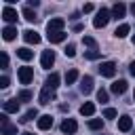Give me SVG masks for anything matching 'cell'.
Instances as JSON below:
<instances>
[{"mask_svg": "<svg viewBox=\"0 0 135 135\" xmlns=\"http://www.w3.org/2000/svg\"><path fill=\"white\" fill-rule=\"evenodd\" d=\"M110 19H112V13H110L108 8H103V6H101V8L97 11V15H95V19H93V25H95L97 30H99V27H105Z\"/></svg>", "mask_w": 135, "mask_h": 135, "instance_id": "cell-1", "label": "cell"}, {"mask_svg": "<svg viewBox=\"0 0 135 135\" xmlns=\"http://www.w3.org/2000/svg\"><path fill=\"white\" fill-rule=\"evenodd\" d=\"M0 135H17V124H13L6 114H0Z\"/></svg>", "mask_w": 135, "mask_h": 135, "instance_id": "cell-2", "label": "cell"}, {"mask_svg": "<svg viewBox=\"0 0 135 135\" xmlns=\"http://www.w3.org/2000/svg\"><path fill=\"white\" fill-rule=\"evenodd\" d=\"M17 78H19V82H21V84H30V82L34 80V70H32L30 65H23V68H19Z\"/></svg>", "mask_w": 135, "mask_h": 135, "instance_id": "cell-3", "label": "cell"}, {"mask_svg": "<svg viewBox=\"0 0 135 135\" xmlns=\"http://www.w3.org/2000/svg\"><path fill=\"white\" fill-rule=\"evenodd\" d=\"M97 70H99V74H101V76L112 78V76L116 74V63H114V61H103V63H101Z\"/></svg>", "mask_w": 135, "mask_h": 135, "instance_id": "cell-4", "label": "cell"}, {"mask_svg": "<svg viewBox=\"0 0 135 135\" xmlns=\"http://www.w3.org/2000/svg\"><path fill=\"white\" fill-rule=\"evenodd\" d=\"M63 25H65V21H63L61 17H55V19H51V21L46 23V32H49V34H53V32H63Z\"/></svg>", "mask_w": 135, "mask_h": 135, "instance_id": "cell-5", "label": "cell"}, {"mask_svg": "<svg viewBox=\"0 0 135 135\" xmlns=\"http://www.w3.org/2000/svg\"><path fill=\"white\" fill-rule=\"evenodd\" d=\"M61 131H63L65 135H74V133L78 131V122H76L74 118H65V120L61 122Z\"/></svg>", "mask_w": 135, "mask_h": 135, "instance_id": "cell-6", "label": "cell"}, {"mask_svg": "<svg viewBox=\"0 0 135 135\" xmlns=\"http://www.w3.org/2000/svg\"><path fill=\"white\" fill-rule=\"evenodd\" d=\"M53 63H55V53H53V51H44L42 57H40V65H42L44 70H49Z\"/></svg>", "mask_w": 135, "mask_h": 135, "instance_id": "cell-7", "label": "cell"}, {"mask_svg": "<svg viewBox=\"0 0 135 135\" xmlns=\"http://www.w3.org/2000/svg\"><path fill=\"white\" fill-rule=\"evenodd\" d=\"M91 91H93V76H82L80 78V93L89 95Z\"/></svg>", "mask_w": 135, "mask_h": 135, "instance_id": "cell-8", "label": "cell"}, {"mask_svg": "<svg viewBox=\"0 0 135 135\" xmlns=\"http://www.w3.org/2000/svg\"><path fill=\"white\" fill-rule=\"evenodd\" d=\"M2 19H4L6 23H15V21H17V11L6 4V6L2 8Z\"/></svg>", "mask_w": 135, "mask_h": 135, "instance_id": "cell-9", "label": "cell"}, {"mask_svg": "<svg viewBox=\"0 0 135 135\" xmlns=\"http://www.w3.org/2000/svg\"><path fill=\"white\" fill-rule=\"evenodd\" d=\"M131 129H133V120H131V116H120V118H118V131L129 133Z\"/></svg>", "mask_w": 135, "mask_h": 135, "instance_id": "cell-10", "label": "cell"}, {"mask_svg": "<svg viewBox=\"0 0 135 135\" xmlns=\"http://www.w3.org/2000/svg\"><path fill=\"white\" fill-rule=\"evenodd\" d=\"M110 13H112V19H122V17H124V13H127V6H124L122 2H116V4L112 6V11H110Z\"/></svg>", "mask_w": 135, "mask_h": 135, "instance_id": "cell-11", "label": "cell"}, {"mask_svg": "<svg viewBox=\"0 0 135 135\" xmlns=\"http://www.w3.org/2000/svg\"><path fill=\"white\" fill-rule=\"evenodd\" d=\"M23 40H25L27 44H38V42H40V34L34 32V30H25V32H23Z\"/></svg>", "mask_w": 135, "mask_h": 135, "instance_id": "cell-12", "label": "cell"}, {"mask_svg": "<svg viewBox=\"0 0 135 135\" xmlns=\"http://www.w3.org/2000/svg\"><path fill=\"white\" fill-rule=\"evenodd\" d=\"M110 91H112L114 95H122V93L127 91V80H114L112 86H110Z\"/></svg>", "mask_w": 135, "mask_h": 135, "instance_id": "cell-13", "label": "cell"}, {"mask_svg": "<svg viewBox=\"0 0 135 135\" xmlns=\"http://www.w3.org/2000/svg\"><path fill=\"white\" fill-rule=\"evenodd\" d=\"M53 99H55V91H51V89H46V86H44V89L40 91V103H42V105H46V103H51Z\"/></svg>", "mask_w": 135, "mask_h": 135, "instance_id": "cell-14", "label": "cell"}, {"mask_svg": "<svg viewBox=\"0 0 135 135\" xmlns=\"http://www.w3.org/2000/svg\"><path fill=\"white\" fill-rule=\"evenodd\" d=\"M2 110H4V114L17 112V110H19V99H17V97H15V99H6V101L2 103Z\"/></svg>", "mask_w": 135, "mask_h": 135, "instance_id": "cell-15", "label": "cell"}, {"mask_svg": "<svg viewBox=\"0 0 135 135\" xmlns=\"http://www.w3.org/2000/svg\"><path fill=\"white\" fill-rule=\"evenodd\" d=\"M51 127H53V116H51V114H44V116L38 118V129H40V131H46V129H51Z\"/></svg>", "mask_w": 135, "mask_h": 135, "instance_id": "cell-16", "label": "cell"}, {"mask_svg": "<svg viewBox=\"0 0 135 135\" xmlns=\"http://www.w3.org/2000/svg\"><path fill=\"white\" fill-rule=\"evenodd\" d=\"M46 38H49L51 44H59V42H63L68 38V34L65 32H53V34H46Z\"/></svg>", "mask_w": 135, "mask_h": 135, "instance_id": "cell-17", "label": "cell"}, {"mask_svg": "<svg viewBox=\"0 0 135 135\" xmlns=\"http://www.w3.org/2000/svg\"><path fill=\"white\" fill-rule=\"evenodd\" d=\"M44 86L46 89H51V91H55L57 86H59V74H49V78H46V82H44Z\"/></svg>", "mask_w": 135, "mask_h": 135, "instance_id": "cell-18", "label": "cell"}, {"mask_svg": "<svg viewBox=\"0 0 135 135\" xmlns=\"http://www.w3.org/2000/svg\"><path fill=\"white\" fill-rule=\"evenodd\" d=\"M15 36H17V27H13V25H6V27L2 30V38H4L6 42L15 40Z\"/></svg>", "mask_w": 135, "mask_h": 135, "instance_id": "cell-19", "label": "cell"}, {"mask_svg": "<svg viewBox=\"0 0 135 135\" xmlns=\"http://www.w3.org/2000/svg\"><path fill=\"white\" fill-rule=\"evenodd\" d=\"M80 114H82V116H93V114H95V103H93V101L82 103V105H80Z\"/></svg>", "mask_w": 135, "mask_h": 135, "instance_id": "cell-20", "label": "cell"}, {"mask_svg": "<svg viewBox=\"0 0 135 135\" xmlns=\"http://www.w3.org/2000/svg\"><path fill=\"white\" fill-rule=\"evenodd\" d=\"M17 57H19V59H23V61H30V59L34 57V53H32L27 46H21V49H17Z\"/></svg>", "mask_w": 135, "mask_h": 135, "instance_id": "cell-21", "label": "cell"}, {"mask_svg": "<svg viewBox=\"0 0 135 135\" xmlns=\"http://www.w3.org/2000/svg\"><path fill=\"white\" fill-rule=\"evenodd\" d=\"M21 15H23V17H25V21H30V23H34V21L38 19V17H36V13H34V11L30 8V6H23Z\"/></svg>", "mask_w": 135, "mask_h": 135, "instance_id": "cell-22", "label": "cell"}, {"mask_svg": "<svg viewBox=\"0 0 135 135\" xmlns=\"http://www.w3.org/2000/svg\"><path fill=\"white\" fill-rule=\"evenodd\" d=\"M129 32H131V27H129L127 23H122V25H118V27H116V32H114V36H116V38H124V36L129 34Z\"/></svg>", "mask_w": 135, "mask_h": 135, "instance_id": "cell-23", "label": "cell"}, {"mask_svg": "<svg viewBox=\"0 0 135 135\" xmlns=\"http://www.w3.org/2000/svg\"><path fill=\"white\" fill-rule=\"evenodd\" d=\"M78 80V70H70V72H65V84H74Z\"/></svg>", "mask_w": 135, "mask_h": 135, "instance_id": "cell-24", "label": "cell"}, {"mask_svg": "<svg viewBox=\"0 0 135 135\" xmlns=\"http://www.w3.org/2000/svg\"><path fill=\"white\" fill-rule=\"evenodd\" d=\"M34 118H38V110H36V108H32V110H27V112L23 114V118H21V122H30V120H34Z\"/></svg>", "mask_w": 135, "mask_h": 135, "instance_id": "cell-25", "label": "cell"}, {"mask_svg": "<svg viewBox=\"0 0 135 135\" xmlns=\"http://www.w3.org/2000/svg\"><path fill=\"white\" fill-rule=\"evenodd\" d=\"M89 129L101 131V129H103V120H101V118H91V120H89Z\"/></svg>", "mask_w": 135, "mask_h": 135, "instance_id": "cell-26", "label": "cell"}, {"mask_svg": "<svg viewBox=\"0 0 135 135\" xmlns=\"http://www.w3.org/2000/svg\"><path fill=\"white\" fill-rule=\"evenodd\" d=\"M84 57L91 59V61H95V59L101 57V51H97V49H89V51H84Z\"/></svg>", "mask_w": 135, "mask_h": 135, "instance_id": "cell-27", "label": "cell"}, {"mask_svg": "<svg viewBox=\"0 0 135 135\" xmlns=\"http://www.w3.org/2000/svg\"><path fill=\"white\" fill-rule=\"evenodd\" d=\"M17 99H19V103H21V101H30V99H32V91H21V93L17 95Z\"/></svg>", "mask_w": 135, "mask_h": 135, "instance_id": "cell-28", "label": "cell"}, {"mask_svg": "<svg viewBox=\"0 0 135 135\" xmlns=\"http://www.w3.org/2000/svg\"><path fill=\"white\" fill-rule=\"evenodd\" d=\"M97 101H101V103L108 101V91H105V89H99V91H97Z\"/></svg>", "mask_w": 135, "mask_h": 135, "instance_id": "cell-29", "label": "cell"}, {"mask_svg": "<svg viewBox=\"0 0 135 135\" xmlns=\"http://www.w3.org/2000/svg\"><path fill=\"white\" fill-rule=\"evenodd\" d=\"M82 42H84L86 46H91V49H97V42H95V38H91V36H84Z\"/></svg>", "mask_w": 135, "mask_h": 135, "instance_id": "cell-30", "label": "cell"}, {"mask_svg": "<svg viewBox=\"0 0 135 135\" xmlns=\"http://www.w3.org/2000/svg\"><path fill=\"white\" fill-rule=\"evenodd\" d=\"M103 118H116V110L114 108H105L103 110Z\"/></svg>", "mask_w": 135, "mask_h": 135, "instance_id": "cell-31", "label": "cell"}, {"mask_svg": "<svg viewBox=\"0 0 135 135\" xmlns=\"http://www.w3.org/2000/svg\"><path fill=\"white\" fill-rule=\"evenodd\" d=\"M65 55H68V57H74V55H76V46H74V44H68V46H65Z\"/></svg>", "mask_w": 135, "mask_h": 135, "instance_id": "cell-32", "label": "cell"}, {"mask_svg": "<svg viewBox=\"0 0 135 135\" xmlns=\"http://www.w3.org/2000/svg\"><path fill=\"white\" fill-rule=\"evenodd\" d=\"M0 59H2V70H8V55H6V53H2V55H0Z\"/></svg>", "mask_w": 135, "mask_h": 135, "instance_id": "cell-33", "label": "cell"}, {"mask_svg": "<svg viewBox=\"0 0 135 135\" xmlns=\"http://www.w3.org/2000/svg\"><path fill=\"white\" fill-rule=\"evenodd\" d=\"M8 86V76H2L0 78V89H6Z\"/></svg>", "mask_w": 135, "mask_h": 135, "instance_id": "cell-34", "label": "cell"}, {"mask_svg": "<svg viewBox=\"0 0 135 135\" xmlns=\"http://www.w3.org/2000/svg\"><path fill=\"white\" fill-rule=\"evenodd\" d=\"M91 11H93V4H91V2H89V4H84V6H82V13H91Z\"/></svg>", "mask_w": 135, "mask_h": 135, "instance_id": "cell-35", "label": "cell"}, {"mask_svg": "<svg viewBox=\"0 0 135 135\" xmlns=\"http://www.w3.org/2000/svg\"><path fill=\"white\" fill-rule=\"evenodd\" d=\"M129 72H131V76H135V61H131V65H129Z\"/></svg>", "mask_w": 135, "mask_h": 135, "instance_id": "cell-36", "label": "cell"}, {"mask_svg": "<svg viewBox=\"0 0 135 135\" xmlns=\"http://www.w3.org/2000/svg\"><path fill=\"white\" fill-rule=\"evenodd\" d=\"M131 13H133V15H135V2H133V4H131Z\"/></svg>", "mask_w": 135, "mask_h": 135, "instance_id": "cell-37", "label": "cell"}, {"mask_svg": "<svg viewBox=\"0 0 135 135\" xmlns=\"http://www.w3.org/2000/svg\"><path fill=\"white\" fill-rule=\"evenodd\" d=\"M21 135H34V133H30V131H23V133H21Z\"/></svg>", "mask_w": 135, "mask_h": 135, "instance_id": "cell-38", "label": "cell"}, {"mask_svg": "<svg viewBox=\"0 0 135 135\" xmlns=\"http://www.w3.org/2000/svg\"><path fill=\"white\" fill-rule=\"evenodd\" d=\"M133 44H135V36H133Z\"/></svg>", "mask_w": 135, "mask_h": 135, "instance_id": "cell-39", "label": "cell"}, {"mask_svg": "<svg viewBox=\"0 0 135 135\" xmlns=\"http://www.w3.org/2000/svg\"><path fill=\"white\" fill-rule=\"evenodd\" d=\"M133 101H135V93H133Z\"/></svg>", "mask_w": 135, "mask_h": 135, "instance_id": "cell-40", "label": "cell"}, {"mask_svg": "<svg viewBox=\"0 0 135 135\" xmlns=\"http://www.w3.org/2000/svg\"><path fill=\"white\" fill-rule=\"evenodd\" d=\"M133 133H135V131H133Z\"/></svg>", "mask_w": 135, "mask_h": 135, "instance_id": "cell-41", "label": "cell"}]
</instances>
